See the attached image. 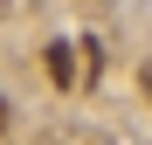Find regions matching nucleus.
Instances as JSON below:
<instances>
[{
  "label": "nucleus",
  "instance_id": "f257e3e1",
  "mask_svg": "<svg viewBox=\"0 0 152 145\" xmlns=\"http://www.w3.org/2000/svg\"><path fill=\"white\" fill-rule=\"evenodd\" d=\"M42 62H48V83H62V90L76 83V48H69V42H48V55H42Z\"/></svg>",
  "mask_w": 152,
  "mask_h": 145
},
{
  "label": "nucleus",
  "instance_id": "f03ea898",
  "mask_svg": "<svg viewBox=\"0 0 152 145\" xmlns=\"http://www.w3.org/2000/svg\"><path fill=\"white\" fill-rule=\"evenodd\" d=\"M138 90H145V97H152V55H145V69H138Z\"/></svg>",
  "mask_w": 152,
  "mask_h": 145
},
{
  "label": "nucleus",
  "instance_id": "7ed1b4c3",
  "mask_svg": "<svg viewBox=\"0 0 152 145\" xmlns=\"http://www.w3.org/2000/svg\"><path fill=\"white\" fill-rule=\"evenodd\" d=\"M0 131H7V97H0Z\"/></svg>",
  "mask_w": 152,
  "mask_h": 145
}]
</instances>
